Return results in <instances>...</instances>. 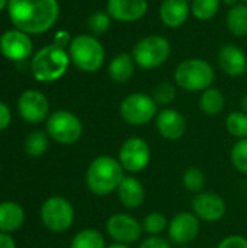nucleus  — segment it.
<instances>
[{
  "instance_id": "f257e3e1",
  "label": "nucleus",
  "mask_w": 247,
  "mask_h": 248,
  "mask_svg": "<svg viewBox=\"0 0 247 248\" xmlns=\"http://www.w3.org/2000/svg\"><path fill=\"white\" fill-rule=\"evenodd\" d=\"M7 12L16 29L39 35L55 25L60 6L57 0H9Z\"/></svg>"
},
{
  "instance_id": "f03ea898",
  "label": "nucleus",
  "mask_w": 247,
  "mask_h": 248,
  "mask_svg": "<svg viewBox=\"0 0 247 248\" xmlns=\"http://www.w3.org/2000/svg\"><path fill=\"white\" fill-rule=\"evenodd\" d=\"M118 158L112 155H98L93 158L86 170V186L90 193L96 196H108L118 190L125 177Z\"/></svg>"
},
{
  "instance_id": "7ed1b4c3",
  "label": "nucleus",
  "mask_w": 247,
  "mask_h": 248,
  "mask_svg": "<svg viewBox=\"0 0 247 248\" xmlns=\"http://www.w3.org/2000/svg\"><path fill=\"white\" fill-rule=\"evenodd\" d=\"M70 64V55L66 52L64 48L57 45H48L39 49L32 61H31V71L35 80L41 83H51L60 80Z\"/></svg>"
},
{
  "instance_id": "20e7f679",
  "label": "nucleus",
  "mask_w": 247,
  "mask_h": 248,
  "mask_svg": "<svg viewBox=\"0 0 247 248\" xmlns=\"http://www.w3.org/2000/svg\"><path fill=\"white\" fill-rule=\"evenodd\" d=\"M70 61L84 73H95L105 62V49L93 35H79L68 45Z\"/></svg>"
},
{
  "instance_id": "39448f33",
  "label": "nucleus",
  "mask_w": 247,
  "mask_h": 248,
  "mask_svg": "<svg viewBox=\"0 0 247 248\" xmlns=\"http://www.w3.org/2000/svg\"><path fill=\"white\" fill-rule=\"evenodd\" d=\"M214 68L201 58H188L175 70L176 84L188 92H204L214 81Z\"/></svg>"
},
{
  "instance_id": "423d86ee",
  "label": "nucleus",
  "mask_w": 247,
  "mask_h": 248,
  "mask_svg": "<svg viewBox=\"0 0 247 248\" xmlns=\"http://www.w3.org/2000/svg\"><path fill=\"white\" fill-rule=\"evenodd\" d=\"M131 55L140 68L154 70L163 65L170 57V44L165 36L148 35L135 44Z\"/></svg>"
},
{
  "instance_id": "0eeeda50",
  "label": "nucleus",
  "mask_w": 247,
  "mask_h": 248,
  "mask_svg": "<svg viewBox=\"0 0 247 248\" xmlns=\"http://www.w3.org/2000/svg\"><path fill=\"white\" fill-rule=\"evenodd\" d=\"M48 137L61 145H73L83 135L82 121L68 110H55L47 119Z\"/></svg>"
},
{
  "instance_id": "6e6552de",
  "label": "nucleus",
  "mask_w": 247,
  "mask_h": 248,
  "mask_svg": "<svg viewBox=\"0 0 247 248\" xmlns=\"http://www.w3.org/2000/svg\"><path fill=\"white\" fill-rule=\"evenodd\" d=\"M74 208L71 202L63 196L48 198L39 211L44 227L52 232H66L74 222Z\"/></svg>"
},
{
  "instance_id": "1a4fd4ad",
  "label": "nucleus",
  "mask_w": 247,
  "mask_h": 248,
  "mask_svg": "<svg viewBox=\"0 0 247 248\" xmlns=\"http://www.w3.org/2000/svg\"><path fill=\"white\" fill-rule=\"evenodd\" d=\"M157 105L151 94L132 93L128 94L119 105V115L128 125L143 126L150 124L157 116Z\"/></svg>"
},
{
  "instance_id": "9d476101",
  "label": "nucleus",
  "mask_w": 247,
  "mask_h": 248,
  "mask_svg": "<svg viewBox=\"0 0 247 248\" xmlns=\"http://www.w3.org/2000/svg\"><path fill=\"white\" fill-rule=\"evenodd\" d=\"M118 161L125 173L135 174L146 170L151 161V148L141 137L127 138L118 151Z\"/></svg>"
},
{
  "instance_id": "9b49d317",
  "label": "nucleus",
  "mask_w": 247,
  "mask_h": 248,
  "mask_svg": "<svg viewBox=\"0 0 247 248\" xmlns=\"http://www.w3.org/2000/svg\"><path fill=\"white\" fill-rule=\"evenodd\" d=\"M106 234L114 243L130 246L137 243L143 235V224L132 215L125 212L114 214L106 221Z\"/></svg>"
},
{
  "instance_id": "f8f14e48",
  "label": "nucleus",
  "mask_w": 247,
  "mask_h": 248,
  "mask_svg": "<svg viewBox=\"0 0 247 248\" xmlns=\"http://www.w3.org/2000/svg\"><path fill=\"white\" fill-rule=\"evenodd\" d=\"M201 231V221L197 218V215L191 212H179L176 214L170 221L167 227V235L169 241L178 247L189 246L192 241L197 240L198 234Z\"/></svg>"
},
{
  "instance_id": "ddd939ff",
  "label": "nucleus",
  "mask_w": 247,
  "mask_h": 248,
  "mask_svg": "<svg viewBox=\"0 0 247 248\" xmlns=\"http://www.w3.org/2000/svg\"><path fill=\"white\" fill-rule=\"evenodd\" d=\"M191 209L199 221L204 222H218L226 217L227 205L224 199L214 192H201L194 195L191 202Z\"/></svg>"
},
{
  "instance_id": "4468645a",
  "label": "nucleus",
  "mask_w": 247,
  "mask_h": 248,
  "mask_svg": "<svg viewBox=\"0 0 247 248\" xmlns=\"http://www.w3.org/2000/svg\"><path fill=\"white\" fill-rule=\"evenodd\" d=\"M17 110L22 119L28 124H41L48 119L49 103L39 90H26L19 96Z\"/></svg>"
},
{
  "instance_id": "2eb2a0df",
  "label": "nucleus",
  "mask_w": 247,
  "mask_h": 248,
  "mask_svg": "<svg viewBox=\"0 0 247 248\" xmlns=\"http://www.w3.org/2000/svg\"><path fill=\"white\" fill-rule=\"evenodd\" d=\"M32 41L28 33L19 29L6 31L0 38V51L10 61H23L32 52Z\"/></svg>"
},
{
  "instance_id": "dca6fc26",
  "label": "nucleus",
  "mask_w": 247,
  "mask_h": 248,
  "mask_svg": "<svg viewBox=\"0 0 247 248\" xmlns=\"http://www.w3.org/2000/svg\"><path fill=\"white\" fill-rule=\"evenodd\" d=\"M188 128V122L185 116L172 108L162 109L156 116V129L159 135L167 141L181 140Z\"/></svg>"
},
{
  "instance_id": "f3484780",
  "label": "nucleus",
  "mask_w": 247,
  "mask_h": 248,
  "mask_svg": "<svg viewBox=\"0 0 247 248\" xmlns=\"http://www.w3.org/2000/svg\"><path fill=\"white\" fill-rule=\"evenodd\" d=\"M148 10L147 0H108L106 13L118 22L131 23L146 16Z\"/></svg>"
},
{
  "instance_id": "a211bd4d",
  "label": "nucleus",
  "mask_w": 247,
  "mask_h": 248,
  "mask_svg": "<svg viewBox=\"0 0 247 248\" xmlns=\"http://www.w3.org/2000/svg\"><path fill=\"white\" fill-rule=\"evenodd\" d=\"M218 64L230 77H240L247 71L246 54L233 44H226L220 48Z\"/></svg>"
},
{
  "instance_id": "6ab92c4d",
  "label": "nucleus",
  "mask_w": 247,
  "mask_h": 248,
  "mask_svg": "<svg viewBox=\"0 0 247 248\" xmlns=\"http://www.w3.org/2000/svg\"><path fill=\"white\" fill-rule=\"evenodd\" d=\"M121 205L127 209H138L146 199L144 185L132 174L125 176L116 190Z\"/></svg>"
},
{
  "instance_id": "aec40b11",
  "label": "nucleus",
  "mask_w": 247,
  "mask_h": 248,
  "mask_svg": "<svg viewBox=\"0 0 247 248\" xmlns=\"http://www.w3.org/2000/svg\"><path fill=\"white\" fill-rule=\"evenodd\" d=\"M191 13L188 0H163L160 4V20L167 28H181L186 23Z\"/></svg>"
},
{
  "instance_id": "412c9836",
  "label": "nucleus",
  "mask_w": 247,
  "mask_h": 248,
  "mask_svg": "<svg viewBox=\"0 0 247 248\" xmlns=\"http://www.w3.org/2000/svg\"><path fill=\"white\" fill-rule=\"evenodd\" d=\"M23 222L25 211L19 203L13 201L0 202V232H15L23 225Z\"/></svg>"
},
{
  "instance_id": "4be33fe9",
  "label": "nucleus",
  "mask_w": 247,
  "mask_h": 248,
  "mask_svg": "<svg viewBox=\"0 0 247 248\" xmlns=\"http://www.w3.org/2000/svg\"><path fill=\"white\" fill-rule=\"evenodd\" d=\"M134 70H135V61L132 55L127 52L116 54L108 65V74L111 80L115 83H127L132 77Z\"/></svg>"
},
{
  "instance_id": "5701e85b",
  "label": "nucleus",
  "mask_w": 247,
  "mask_h": 248,
  "mask_svg": "<svg viewBox=\"0 0 247 248\" xmlns=\"http://www.w3.org/2000/svg\"><path fill=\"white\" fill-rule=\"evenodd\" d=\"M226 106V97L220 89L210 87L202 92L199 97V109L208 116H217Z\"/></svg>"
},
{
  "instance_id": "b1692460",
  "label": "nucleus",
  "mask_w": 247,
  "mask_h": 248,
  "mask_svg": "<svg viewBox=\"0 0 247 248\" xmlns=\"http://www.w3.org/2000/svg\"><path fill=\"white\" fill-rule=\"evenodd\" d=\"M227 29L234 36H246L247 35V4H236L230 7L227 13Z\"/></svg>"
},
{
  "instance_id": "393cba45",
  "label": "nucleus",
  "mask_w": 247,
  "mask_h": 248,
  "mask_svg": "<svg viewBox=\"0 0 247 248\" xmlns=\"http://www.w3.org/2000/svg\"><path fill=\"white\" fill-rule=\"evenodd\" d=\"M70 248H106V243L105 237L98 230L86 228L73 237Z\"/></svg>"
},
{
  "instance_id": "a878e982",
  "label": "nucleus",
  "mask_w": 247,
  "mask_h": 248,
  "mask_svg": "<svg viewBox=\"0 0 247 248\" xmlns=\"http://www.w3.org/2000/svg\"><path fill=\"white\" fill-rule=\"evenodd\" d=\"M48 134L44 131H33L31 132L26 138H25V153L32 157V158H39L42 157L49 145V140H48Z\"/></svg>"
},
{
  "instance_id": "bb28decb",
  "label": "nucleus",
  "mask_w": 247,
  "mask_h": 248,
  "mask_svg": "<svg viewBox=\"0 0 247 248\" xmlns=\"http://www.w3.org/2000/svg\"><path fill=\"white\" fill-rule=\"evenodd\" d=\"M182 185H183V187L188 192L197 195V193L204 192L205 185H207V177H205L204 171L199 167L192 166V167H188L183 171V174H182Z\"/></svg>"
},
{
  "instance_id": "cd10ccee",
  "label": "nucleus",
  "mask_w": 247,
  "mask_h": 248,
  "mask_svg": "<svg viewBox=\"0 0 247 248\" xmlns=\"http://www.w3.org/2000/svg\"><path fill=\"white\" fill-rule=\"evenodd\" d=\"M226 129L231 137L237 140L247 138V113L243 110L229 113L226 118Z\"/></svg>"
},
{
  "instance_id": "c85d7f7f",
  "label": "nucleus",
  "mask_w": 247,
  "mask_h": 248,
  "mask_svg": "<svg viewBox=\"0 0 247 248\" xmlns=\"http://www.w3.org/2000/svg\"><path fill=\"white\" fill-rule=\"evenodd\" d=\"M143 231L148 234V237L162 235L165 231H167L169 221L167 218L160 212H150L143 219Z\"/></svg>"
},
{
  "instance_id": "c756f323",
  "label": "nucleus",
  "mask_w": 247,
  "mask_h": 248,
  "mask_svg": "<svg viewBox=\"0 0 247 248\" xmlns=\"http://www.w3.org/2000/svg\"><path fill=\"white\" fill-rule=\"evenodd\" d=\"M221 0H192L191 13L199 20L213 19L220 10Z\"/></svg>"
},
{
  "instance_id": "7c9ffc66",
  "label": "nucleus",
  "mask_w": 247,
  "mask_h": 248,
  "mask_svg": "<svg viewBox=\"0 0 247 248\" xmlns=\"http://www.w3.org/2000/svg\"><path fill=\"white\" fill-rule=\"evenodd\" d=\"M230 161L233 167L242 173L247 174V138L239 140L230 150Z\"/></svg>"
},
{
  "instance_id": "2f4dec72",
  "label": "nucleus",
  "mask_w": 247,
  "mask_h": 248,
  "mask_svg": "<svg viewBox=\"0 0 247 248\" xmlns=\"http://www.w3.org/2000/svg\"><path fill=\"white\" fill-rule=\"evenodd\" d=\"M153 100L156 102L157 106H169L175 99H176V87L172 83L163 81L159 83L151 93Z\"/></svg>"
},
{
  "instance_id": "473e14b6",
  "label": "nucleus",
  "mask_w": 247,
  "mask_h": 248,
  "mask_svg": "<svg viewBox=\"0 0 247 248\" xmlns=\"http://www.w3.org/2000/svg\"><path fill=\"white\" fill-rule=\"evenodd\" d=\"M111 19L112 17L106 12H96V13L89 16L87 29L93 33V36L103 35L111 28Z\"/></svg>"
},
{
  "instance_id": "72a5a7b5",
  "label": "nucleus",
  "mask_w": 247,
  "mask_h": 248,
  "mask_svg": "<svg viewBox=\"0 0 247 248\" xmlns=\"http://www.w3.org/2000/svg\"><path fill=\"white\" fill-rule=\"evenodd\" d=\"M215 248H247V238L239 234H231L224 237Z\"/></svg>"
},
{
  "instance_id": "f704fd0d",
  "label": "nucleus",
  "mask_w": 247,
  "mask_h": 248,
  "mask_svg": "<svg viewBox=\"0 0 247 248\" xmlns=\"http://www.w3.org/2000/svg\"><path fill=\"white\" fill-rule=\"evenodd\" d=\"M138 248H172V243L163 238L162 235H156V237H147L144 241H141Z\"/></svg>"
},
{
  "instance_id": "c9c22d12",
  "label": "nucleus",
  "mask_w": 247,
  "mask_h": 248,
  "mask_svg": "<svg viewBox=\"0 0 247 248\" xmlns=\"http://www.w3.org/2000/svg\"><path fill=\"white\" fill-rule=\"evenodd\" d=\"M12 122V113L10 109L7 108V105H4L3 102H0V132H3L4 129L9 128Z\"/></svg>"
},
{
  "instance_id": "e433bc0d",
  "label": "nucleus",
  "mask_w": 247,
  "mask_h": 248,
  "mask_svg": "<svg viewBox=\"0 0 247 248\" xmlns=\"http://www.w3.org/2000/svg\"><path fill=\"white\" fill-rule=\"evenodd\" d=\"M70 42H71V38H70V33L67 31H58L54 36V45H57L60 48L70 45Z\"/></svg>"
},
{
  "instance_id": "4c0bfd02",
  "label": "nucleus",
  "mask_w": 247,
  "mask_h": 248,
  "mask_svg": "<svg viewBox=\"0 0 247 248\" xmlns=\"http://www.w3.org/2000/svg\"><path fill=\"white\" fill-rule=\"evenodd\" d=\"M0 248H17L15 240L4 232H0Z\"/></svg>"
},
{
  "instance_id": "58836bf2",
  "label": "nucleus",
  "mask_w": 247,
  "mask_h": 248,
  "mask_svg": "<svg viewBox=\"0 0 247 248\" xmlns=\"http://www.w3.org/2000/svg\"><path fill=\"white\" fill-rule=\"evenodd\" d=\"M242 110L245 112V113H247V94H245L243 96V99H242Z\"/></svg>"
},
{
  "instance_id": "ea45409f",
  "label": "nucleus",
  "mask_w": 247,
  "mask_h": 248,
  "mask_svg": "<svg viewBox=\"0 0 247 248\" xmlns=\"http://www.w3.org/2000/svg\"><path fill=\"white\" fill-rule=\"evenodd\" d=\"M237 1H239V0H223V3H224V4H227V6H230V7H233V6L239 4Z\"/></svg>"
},
{
  "instance_id": "a19ab883",
  "label": "nucleus",
  "mask_w": 247,
  "mask_h": 248,
  "mask_svg": "<svg viewBox=\"0 0 247 248\" xmlns=\"http://www.w3.org/2000/svg\"><path fill=\"white\" fill-rule=\"evenodd\" d=\"M106 248H130V246H125V244H118V243H114L111 246H108Z\"/></svg>"
},
{
  "instance_id": "79ce46f5",
  "label": "nucleus",
  "mask_w": 247,
  "mask_h": 248,
  "mask_svg": "<svg viewBox=\"0 0 247 248\" xmlns=\"http://www.w3.org/2000/svg\"><path fill=\"white\" fill-rule=\"evenodd\" d=\"M7 3H9V0H0V12L7 6Z\"/></svg>"
},
{
  "instance_id": "37998d69",
  "label": "nucleus",
  "mask_w": 247,
  "mask_h": 248,
  "mask_svg": "<svg viewBox=\"0 0 247 248\" xmlns=\"http://www.w3.org/2000/svg\"><path fill=\"white\" fill-rule=\"evenodd\" d=\"M178 248H192V247H189V246H182V247H178Z\"/></svg>"
},
{
  "instance_id": "c03bdc74",
  "label": "nucleus",
  "mask_w": 247,
  "mask_h": 248,
  "mask_svg": "<svg viewBox=\"0 0 247 248\" xmlns=\"http://www.w3.org/2000/svg\"><path fill=\"white\" fill-rule=\"evenodd\" d=\"M242 1H245V3H246V4H247V0H242Z\"/></svg>"
}]
</instances>
